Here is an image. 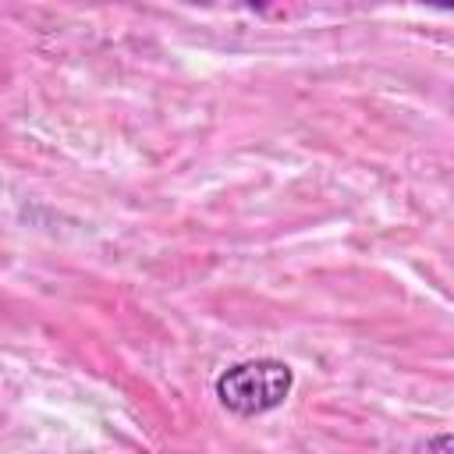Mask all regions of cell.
I'll return each instance as SVG.
<instances>
[{
	"label": "cell",
	"instance_id": "1",
	"mask_svg": "<svg viewBox=\"0 0 454 454\" xmlns=\"http://www.w3.org/2000/svg\"><path fill=\"white\" fill-rule=\"evenodd\" d=\"M291 387H294V372H291V365H284L277 358L238 362L216 376L220 404L234 415H245V419L280 408L287 401Z\"/></svg>",
	"mask_w": 454,
	"mask_h": 454
}]
</instances>
